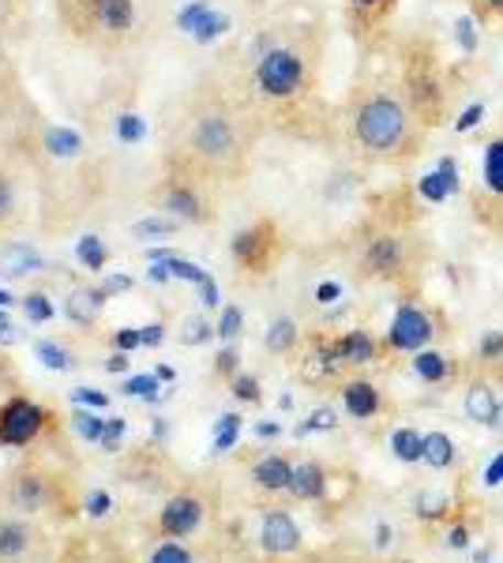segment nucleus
I'll use <instances>...</instances> for the list:
<instances>
[{
  "label": "nucleus",
  "instance_id": "f257e3e1",
  "mask_svg": "<svg viewBox=\"0 0 503 563\" xmlns=\"http://www.w3.org/2000/svg\"><path fill=\"white\" fill-rule=\"evenodd\" d=\"M260 113L241 95L204 79L185 95L166 129V166L210 188H233L249 177L260 143Z\"/></svg>",
  "mask_w": 503,
  "mask_h": 563
},
{
  "label": "nucleus",
  "instance_id": "f03ea898",
  "mask_svg": "<svg viewBox=\"0 0 503 563\" xmlns=\"http://www.w3.org/2000/svg\"><path fill=\"white\" fill-rule=\"evenodd\" d=\"M428 124L402 87L361 84L342 106V140L369 166H398L425 151Z\"/></svg>",
  "mask_w": 503,
  "mask_h": 563
},
{
  "label": "nucleus",
  "instance_id": "7ed1b4c3",
  "mask_svg": "<svg viewBox=\"0 0 503 563\" xmlns=\"http://www.w3.org/2000/svg\"><path fill=\"white\" fill-rule=\"evenodd\" d=\"M316 87L319 45L313 34H289L252 53L241 98L260 113V121H267V117H294L297 109H305Z\"/></svg>",
  "mask_w": 503,
  "mask_h": 563
},
{
  "label": "nucleus",
  "instance_id": "20e7f679",
  "mask_svg": "<svg viewBox=\"0 0 503 563\" xmlns=\"http://www.w3.org/2000/svg\"><path fill=\"white\" fill-rule=\"evenodd\" d=\"M64 38L84 49L117 53L140 31V0H53Z\"/></svg>",
  "mask_w": 503,
  "mask_h": 563
},
{
  "label": "nucleus",
  "instance_id": "39448f33",
  "mask_svg": "<svg viewBox=\"0 0 503 563\" xmlns=\"http://www.w3.org/2000/svg\"><path fill=\"white\" fill-rule=\"evenodd\" d=\"M425 244H420L417 230H409L406 222H372L357 238V275L369 282H406L417 275Z\"/></svg>",
  "mask_w": 503,
  "mask_h": 563
},
{
  "label": "nucleus",
  "instance_id": "423d86ee",
  "mask_svg": "<svg viewBox=\"0 0 503 563\" xmlns=\"http://www.w3.org/2000/svg\"><path fill=\"white\" fill-rule=\"evenodd\" d=\"M151 203L162 214L177 218L185 225H207L215 218V203H210V185H204L199 177L185 174L177 166H166V174L154 185Z\"/></svg>",
  "mask_w": 503,
  "mask_h": 563
},
{
  "label": "nucleus",
  "instance_id": "0eeeda50",
  "mask_svg": "<svg viewBox=\"0 0 503 563\" xmlns=\"http://www.w3.org/2000/svg\"><path fill=\"white\" fill-rule=\"evenodd\" d=\"M402 95L409 98V106L417 109L428 129L447 121L451 90H447L444 68L436 65V57H428V53H409L406 68H402Z\"/></svg>",
  "mask_w": 503,
  "mask_h": 563
},
{
  "label": "nucleus",
  "instance_id": "6e6552de",
  "mask_svg": "<svg viewBox=\"0 0 503 563\" xmlns=\"http://www.w3.org/2000/svg\"><path fill=\"white\" fill-rule=\"evenodd\" d=\"M436 342V320L417 301H402L395 320L387 327V342L383 346L395 353H420Z\"/></svg>",
  "mask_w": 503,
  "mask_h": 563
},
{
  "label": "nucleus",
  "instance_id": "1a4fd4ad",
  "mask_svg": "<svg viewBox=\"0 0 503 563\" xmlns=\"http://www.w3.org/2000/svg\"><path fill=\"white\" fill-rule=\"evenodd\" d=\"M478 214L503 230V135H492L481 154V185H478Z\"/></svg>",
  "mask_w": 503,
  "mask_h": 563
},
{
  "label": "nucleus",
  "instance_id": "9d476101",
  "mask_svg": "<svg viewBox=\"0 0 503 563\" xmlns=\"http://www.w3.org/2000/svg\"><path fill=\"white\" fill-rule=\"evenodd\" d=\"M230 252L244 271H267L271 260L278 256V230H274V222L244 225V230L233 238Z\"/></svg>",
  "mask_w": 503,
  "mask_h": 563
},
{
  "label": "nucleus",
  "instance_id": "9b49d317",
  "mask_svg": "<svg viewBox=\"0 0 503 563\" xmlns=\"http://www.w3.org/2000/svg\"><path fill=\"white\" fill-rule=\"evenodd\" d=\"M42 406L26 402V398H12V402L0 410V443H8V448H23V443H31L34 435L42 432Z\"/></svg>",
  "mask_w": 503,
  "mask_h": 563
},
{
  "label": "nucleus",
  "instance_id": "f8f14e48",
  "mask_svg": "<svg viewBox=\"0 0 503 563\" xmlns=\"http://www.w3.org/2000/svg\"><path fill=\"white\" fill-rule=\"evenodd\" d=\"M177 26L188 34L192 42H215V38H222V34L230 31V20H226V15L210 4V0H192V4L181 8Z\"/></svg>",
  "mask_w": 503,
  "mask_h": 563
},
{
  "label": "nucleus",
  "instance_id": "ddd939ff",
  "mask_svg": "<svg viewBox=\"0 0 503 563\" xmlns=\"http://www.w3.org/2000/svg\"><path fill=\"white\" fill-rule=\"evenodd\" d=\"M500 406H503V398H500L496 384H492L484 372H478V376H473L470 384H466V390H462L466 417H470L473 424H481V429H492V424H496V417H500Z\"/></svg>",
  "mask_w": 503,
  "mask_h": 563
},
{
  "label": "nucleus",
  "instance_id": "4468645a",
  "mask_svg": "<svg viewBox=\"0 0 503 563\" xmlns=\"http://www.w3.org/2000/svg\"><path fill=\"white\" fill-rule=\"evenodd\" d=\"M300 526L294 522V515L289 511H267L263 515V526H260V544L263 552H271V556H294L300 552Z\"/></svg>",
  "mask_w": 503,
  "mask_h": 563
},
{
  "label": "nucleus",
  "instance_id": "2eb2a0df",
  "mask_svg": "<svg viewBox=\"0 0 503 563\" xmlns=\"http://www.w3.org/2000/svg\"><path fill=\"white\" fill-rule=\"evenodd\" d=\"M199 522H204V504L196 496H177L162 507V530L173 538H188L192 530H199Z\"/></svg>",
  "mask_w": 503,
  "mask_h": 563
},
{
  "label": "nucleus",
  "instance_id": "dca6fc26",
  "mask_svg": "<svg viewBox=\"0 0 503 563\" xmlns=\"http://www.w3.org/2000/svg\"><path fill=\"white\" fill-rule=\"evenodd\" d=\"M342 406H346V413L357 417V421H369V417H376L383 410V395L376 384H369V379H346Z\"/></svg>",
  "mask_w": 503,
  "mask_h": 563
},
{
  "label": "nucleus",
  "instance_id": "f3484780",
  "mask_svg": "<svg viewBox=\"0 0 503 563\" xmlns=\"http://www.w3.org/2000/svg\"><path fill=\"white\" fill-rule=\"evenodd\" d=\"M338 350H342L346 365L350 368H364V365H376L383 346L376 342V334L364 331V327H353V331H346L342 339H338Z\"/></svg>",
  "mask_w": 503,
  "mask_h": 563
},
{
  "label": "nucleus",
  "instance_id": "a211bd4d",
  "mask_svg": "<svg viewBox=\"0 0 503 563\" xmlns=\"http://www.w3.org/2000/svg\"><path fill=\"white\" fill-rule=\"evenodd\" d=\"M308 361H313L308 372H316L319 379H335V376H342V368H350L342 357V350H338V339H316Z\"/></svg>",
  "mask_w": 503,
  "mask_h": 563
},
{
  "label": "nucleus",
  "instance_id": "6ab92c4d",
  "mask_svg": "<svg viewBox=\"0 0 503 563\" xmlns=\"http://www.w3.org/2000/svg\"><path fill=\"white\" fill-rule=\"evenodd\" d=\"M289 481H294V466L282 455H267L255 462V485L267 488V493H289Z\"/></svg>",
  "mask_w": 503,
  "mask_h": 563
},
{
  "label": "nucleus",
  "instance_id": "aec40b11",
  "mask_svg": "<svg viewBox=\"0 0 503 563\" xmlns=\"http://www.w3.org/2000/svg\"><path fill=\"white\" fill-rule=\"evenodd\" d=\"M23 214V192L20 180L8 166H0V230H12Z\"/></svg>",
  "mask_w": 503,
  "mask_h": 563
},
{
  "label": "nucleus",
  "instance_id": "412c9836",
  "mask_svg": "<svg viewBox=\"0 0 503 563\" xmlns=\"http://www.w3.org/2000/svg\"><path fill=\"white\" fill-rule=\"evenodd\" d=\"M327 488V474L319 462H300V466H294V481H289V493H294L297 499H319Z\"/></svg>",
  "mask_w": 503,
  "mask_h": 563
},
{
  "label": "nucleus",
  "instance_id": "4be33fe9",
  "mask_svg": "<svg viewBox=\"0 0 503 563\" xmlns=\"http://www.w3.org/2000/svg\"><path fill=\"white\" fill-rule=\"evenodd\" d=\"M300 342V327L297 320H289V316H278V320H271L267 334H263V346L271 353H278V357H286V353H294Z\"/></svg>",
  "mask_w": 503,
  "mask_h": 563
},
{
  "label": "nucleus",
  "instance_id": "5701e85b",
  "mask_svg": "<svg viewBox=\"0 0 503 563\" xmlns=\"http://www.w3.org/2000/svg\"><path fill=\"white\" fill-rule=\"evenodd\" d=\"M414 372L425 379V384L440 387L451 379V357L440 350H420V353H414Z\"/></svg>",
  "mask_w": 503,
  "mask_h": 563
},
{
  "label": "nucleus",
  "instance_id": "b1692460",
  "mask_svg": "<svg viewBox=\"0 0 503 563\" xmlns=\"http://www.w3.org/2000/svg\"><path fill=\"white\" fill-rule=\"evenodd\" d=\"M425 462L436 470V474L451 470L455 462H459V451H455L451 435H447V432H425Z\"/></svg>",
  "mask_w": 503,
  "mask_h": 563
},
{
  "label": "nucleus",
  "instance_id": "393cba45",
  "mask_svg": "<svg viewBox=\"0 0 503 563\" xmlns=\"http://www.w3.org/2000/svg\"><path fill=\"white\" fill-rule=\"evenodd\" d=\"M102 305H106V294L102 289H79V294H72L68 297V320L72 323H95V316L102 312Z\"/></svg>",
  "mask_w": 503,
  "mask_h": 563
},
{
  "label": "nucleus",
  "instance_id": "a878e982",
  "mask_svg": "<svg viewBox=\"0 0 503 563\" xmlns=\"http://www.w3.org/2000/svg\"><path fill=\"white\" fill-rule=\"evenodd\" d=\"M391 451H395L398 462H425V435L417 429H395L391 432Z\"/></svg>",
  "mask_w": 503,
  "mask_h": 563
},
{
  "label": "nucleus",
  "instance_id": "bb28decb",
  "mask_svg": "<svg viewBox=\"0 0 503 563\" xmlns=\"http://www.w3.org/2000/svg\"><path fill=\"white\" fill-rule=\"evenodd\" d=\"M26 552V530L20 522H0V560H15Z\"/></svg>",
  "mask_w": 503,
  "mask_h": 563
},
{
  "label": "nucleus",
  "instance_id": "cd10ccee",
  "mask_svg": "<svg viewBox=\"0 0 503 563\" xmlns=\"http://www.w3.org/2000/svg\"><path fill=\"white\" fill-rule=\"evenodd\" d=\"M478 361H481V368H500L503 372V331H484L481 334Z\"/></svg>",
  "mask_w": 503,
  "mask_h": 563
},
{
  "label": "nucleus",
  "instance_id": "c85d7f7f",
  "mask_svg": "<svg viewBox=\"0 0 503 563\" xmlns=\"http://www.w3.org/2000/svg\"><path fill=\"white\" fill-rule=\"evenodd\" d=\"M237 432H241V417L237 413H222L215 424V451H230L237 443Z\"/></svg>",
  "mask_w": 503,
  "mask_h": 563
},
{
  "label": "nucleus",
  "instance_id": "c756f323",
  "mask_svg": "<svg viewBox=\"0 0 503 563\" xmlns=\"http://www.w3.org/2000/svg\"><path fill=\"white\" fill-rule=\"evenodd\" d=\"M72 424H76V432L84 435L87 443H98L102 440V432H106V421L98 413H87V410H76L72 413Z\"/></svg>",
  "mask_w": 503,
  "mask_h": 563
},
{
  "label": "nucleus",
  "instance_id": "7c9ffc66",
  "mask_svg": "<svg viewBox=\"0 0 503 563\" xmlns=\"http://www.w3.org/2000/svg\"><path fill=\"white\" fill-rule=\"evenodd\" d=\"M76 252H79V260H84L90 271H102V267H106V260H109V249H106V244L98 241V238H84V241H79V249H76Z\"/></svg>",
  "mask_w": 503,
  "mask_h": 563
},
{
  "label": "nucleus",
  "instance_id": "2f4dec72",
  "mask_svg": "<svg viewBox=\"0 0 503 563\" xmlns=\"http://www.w3.org/2000/svg\"><path fill=\"white\" fill-rule=\"evenodd\" d=\"M34 353H39L42 365H45V368H53V372L72 368V357L57 346V342H39V346H34Z\"/></svg>",
  "mask_w": 503,
  "mask_h": 563
},
{
  "label": "nucleus",
  "instance_id": "473e14b6",
  "mask_svg": "<svg viewBox=\"0 0 503 563\" xmlns=\"http://www.w3.org/2000/svg\"><path fill=\"white\" fill-rule=\"evenodd\" d=\"M241 327H244V312L237 305H230V308H222V320H218L215 334H218V339H237V334H241Z\"/></svg>",
  "mask_w": 503,
  "mask_h": 563
},
{
  "label": "nucleus",
  "instance_id": "72a5a7b5",
  "mask_svg": "<svg viewBox=\"0 0 503 563\" xmlns=\"http://www.w3.org/2000/svg\"><path fill=\"white\" fill-rule=\"evenodd\" d=\"M346 4H350L353 15H361V20H380V15H387L391 8H395V0H346Z\"/></svg>",
  "mask_w": 503,
  "mask_h": 563
},
{
  "label": "nucleus",
  "instance_id": "f704fd0d",
  "mask_svg": "<svg viewBox=\"0 0 503 563\" xmlns=\"http://www.w3.org/2000/svg\"><path fill=\"white\" fill-rule=\"evenodd\" d=\"M151 563H196L192 560L188 549H181V544H158V549L151 552Z\"/></svg>",
  "mask_w": 503,
  "mask_h": 563
},
{
  "label": "nucleus",
  "instance_id": "c9c22d12",
  "mask_svg": "<svg viewBox=\"0 0 503 563\" xmlns=\"http://www.w3.org/2000/svg\"><path fill=\"white\" fill-rule=\"evenodd\" d=\"M23 308H26V316H31L34 323L53 320V305H50V297H45V294H31V297L23 301Z\"/></svg>",
  "mask_w": 503,
  "mask_h": 563
},
{
  "label": "nucleus",
  "instance_id": "e433bc0d",
  "mask_svg": "<svg viewBox=\"0 0 503 563\" xmlns=\"http://www.w3.org/2000/svg\"><path fill=\"white\" fill-rule=\"evenodd\" d=\"M124 429H128L124 417H109V421H106V432H102V440H98V443H102V451H117V448H121V435H124Z\"/></svg>",
  "mask_w": 503,
  "mask_h": 563
},
{
  "label": "nucleus",
  "instance_id": "4c0bfd02",
  "mask_svg": "<svg viewBox=\"0 0 503 563\" xmlns=\"http://www.w3.org/2000/svg\"><path fill=\"white\" fill-rule=\"evenodd\" d=\"M128 395H135V398H154L158 395V376H132L124 384Z\"/></svg>",
  "mask_w": 503,
  "mask_h": 563
},
{
  "label": "nucleus",
  "instance_id": "58836bf2",
  "mask_svg": "<svg viewBox=\"0 0 503 563\" xmlns=\"http://www.w3.org/2000/svg\"><path fill=\"white\" fill-rule=\"evenodd\" d=\"M233 395L241 402H260V379L255 376H233Z\"/></svg>",
  "mask_w": 503,
  "mask_h": 563
},
{
  "label": "nucleus",
  "instance_id": "ea45409f",
  "mask_svg": "<svg viewBox=\"0 0 503 563\" xmlns=\"http://www.w3.org/2000/svg\"><path fill=\"white\" fill-rule=\"evenodd\" d=\"M72 398H76V402H84V406H90V410H98V413H102L106 406H109V398L102 395V390H95V387H76V390H72Z\"/></svg>",
  "mask_w": 503,
  "mask_h": 563
},
{
  "label": "nucleus",
  "instance_id": "a19ab883",
  "mask_svg": "<svg viewBox=\"0 0 503 563\" xmlns=\"http://www.w3.org/2000/svg\"><path fill=\"white\" fill-rule=\"evenodd\" d=\"M109 507H113V499H109V493H102V488H95V493L87 496V515H90V519H106Z\"/></svg>",
  "mask_w": 503,
  "mask_h": 563
},
{
  "label": "nucleus",
  "instance_id": "79ce46f5",
  "mask_svg": "<svg viewBox=\"0 0 503 563\" xmlns=\"http://www.w3.org/2000/svg\"><path fill=\"white\" fill-rule=\"evenodd\" d=\"M335 413L331 410H316L313 417H308V424H305V429H300V435H305V432H331L335 429Z\"/></svg>",
  "mask_w": 503,
  "mask_h": 563
},
{
  "label": "nucleus",
  "instance_id": "37998d69",
  "mask_svg": "<svg viewBox=\"0 0 503 563\" xmlns=\"http://www.w3.org/2000/svg\"><path fill=\"white\" fill-rule=\"evenodd\" d=\"M417 515H420V519H440V515H444V496H436V493L420 496Z\"/></svg>",
  "mask_w": 503,
  "mask_h": 563
},
{
  "label": "nucleus",
  "instance_id": "c03bdc74",
  "mask_svg": "<svg viewBox=\"0 0 503 563\" xmlns=\"http://www.w3.org/2000/svg\"><path fill=\"white\" fill-rule=\"evenodd\" d=\"M210 334H215V331H210V327H207L204 320H192V323L185 327V342H188V346H204Z\"/></svg>",
  "mask_w": 503,
  "mask_h": 563
},
{
  "label": "nucleus",
  "instance_id": "a18cd8bd",
  "mask_svg": "<svg viewBox=\"0 0 503 563\" xmlns=\"http://www.w3.org/2000/svg\"><path fill=\"white\" fill-rule=\"evenodd\" d=\"M481 117H484V106H481V102H473V106L459 117V121H455V132H470L473 124H481Z\"/></svg>",
  "mask_w": 503,
  "mask_h": 563
},
{
  "label": "nucleus",
  "instance_id": "49530a36",
  "mask_svg": "<svg viewBox=\"0 0 503 563\" xmlns=\"http://www.w3.org/2000/svg\"><path fill=\"white\" fill-rule=\"evenodd\" d=\"M135 346H143V331H135V327H124V331L117 334V350L128 353V350H135Z\"/></svg>",
  "mask_w": 503,
  "mask_h": 563
},
{
  "label": "nucleus",
  "instance_id": "de8ad7c7",
  "mask_svg": "<svg viewBox=\"0 0 503 563\" xmlns=\"http://www.w3.org/2000/svg\"><path fill=\"white\" fill-rule=\"evenodd\" d=\"M473 8H478V15H484V20L503 23V0H473Z\"/></svg>",
  "mask_w": 503,
  "mask_h": 563
},
{
  "label": "nucleus",
  "instance_id": "09e8293b",
  "mask_svg": "<svg viewBox=\"0 0 503 563\" xmlns=\"http://www.w3.org/2000/svg\"><path fill=\"white\" fill-rule=\"evenodd\" d=\"M500 481H503V451L489 462V470H484V485H489V488H496Z\"/></svg>",
  "mask_w": 503,
  "mask_h": 563
},
{
  "label": "nucleus",
  "instance_id": "8fccbe9b",
  "mask_svg": "<svg viewBox=\"0 0 503 563\" xmlns=\"http://www.w3.org/2000/svg\"><path fill=\"white\" fill-rule=\"evenodd\" d=\"M124 289H132V278H124V275H113V278H106L102 282V294H124Z\"/></svg>",
  "mask_w": 503,
  "mask_h": 563
},
{
  "label": "nucleus",
  "instance_id": "3c124183",
  "mask_svg": "<svg viewBox=\"0 0 503 563\" xmlns=\"http://www.w3.org/2000/svg\"><path fill=\"white\" fill-rule=\"evenodd\" d=\"M20 4L23 0H0V26H8L15 15H20Z\"/></svg>",
  "mask_w": 503,
  "mask_h": 563
},
{
  "label": "nucleus",
  "instance_id": "603ef678",
  "mask_svg": "<svg viewBox=\"0 0 503 563\" xmlns=\"http://www.w3.org/2000/svg\"><path fill=\"white\" fill-rule=\"evenodd\" d=\"M338 294H342V286H338V282H324V286L316 289V301L319 305H331Z\"/></svg>",
  "mask_w": 503,
  "mask_h": 563
},
{
  "label": "nucleus",
  "instance_id": "864d4df0",
  "mask_svg": "<svg viewBox=\"0 0 503 563\" xmlns=\"http://www.w3.org/2000/svg\"><path fill=\"white\" fill-rule=\"evenodd\" d=\"M23 499H26V507H34L42 499V485L34 477H23Z\"/></svg>",
  "mask_w": 503,
  "mask_h": 563
},
{
  "label": "nucleus",
  "instance_id": "5fc2aeb1",
  "mask_svg": "<svg viewBox=\"0 0 503 563\" xmlns=\"http://www.w3.org/2000/svg\"><path fill=\"white\" fill-rule=\"evenodd\" d=\"M199 294H204V305L207 308H215L218 305V286H215V278H204V282H199Z\"/></svg>",
  "mask_w": 503,
  "mask_h": 563
},
{
  "label": "nucleus",
  "instance_id": "6e6d98bb",
  "mask_svg": "<svg viewBox=\"0 0 503 563\" xmlns=\"http://www.w3.org/2000/svg\"><path fill=\"white\" fill-rule=\"evenodd\" d=\"M162 339H166V327H158V323L143 327V346H158Z\"/></svg>",
  "mask_w": 503,
  "mask_h": 563
},
{
  "label": "nucleus",
  "instance_id": "4d7b16f0",
  "mask_svg": "<svg viewBox=\"0 0 503 563\" xmlns=\"http://www.w3.org/2000/svg\"><path fill=\"white\" fill-rule=\"evenodd\" d=\"M233 368H237V353L226 350L222 357H218V372H233Z\"/></svg>",
  "mask_w": 503,
  "mask_h": 563
},
{
  "label": "nucleus",
  "instance_id": "13d9d810",
  "mask_svg": "<svg viewBox=\"0 0 503 563\" xmlns=\"http://www.w3.org/2000/svg\"><path fill=\"white\" fill-rule=\"evenodd\" d=\"M282 429H278V424H255V435H263V440H274V435H278Z\"/></svg>",
  "mask_w": 503,
  "mask_h": 563
},
{
  "label": "nucleus",
  "instance_id": "bf43d9fd",
  "mask_svg": "<svg viewBox=\"0 0 503 563\" xmlns=\"http://www.w3.org/2000/svg\"><path fill=\"white\" fill-rule=\"evenodd\" d=\"M128 368V353H113L109 357V372H124Z\"/></svg>",
  "mask_w": 503,
  "mask_h": 563
},
{
  "label": "nucleus",
  "instance_id": "052dcab7",
  "mask_svg": "<svg viewBox=\"0 0 503 563\" xmlns=\"http://www.w3.org/2000/svg\"><path fill=\"white\" fill-rule=\"evenodd\" d=\"M0 339H15V327L4 312H0Z\"/></svg>",
  "mask_w": 503,
  "mask_h": 563
},
{
  "label": "nucleus",
  "instance_id": "680f3d73",
  "mask_svg": "<svg viewBox=\"0 0 503 563\" xmlns=\"http://www.w3.org/2000/svg\"><path fill=\"white\" fill-rule=\"evenodd\" d=\"M466 544H470V541H466V530L459 526V530L451 533V549H466Z\"/></svg>",
  "mask_w": 503,
  "mask_h": 563
},
{
  "label": "nucleus",
  "instance_id": "e2e57ef3",
  "mask_svg": "<svg viewBox=\"0 0 503 563\" xmlns=\"http://www.w3.org/2000/svg\"><path fill=\"white\" fill-rule=\"evenodd\" d=\"M12 301H15V297H12V294H4V289H0V308H8Z\"/></svg>",
  "mask_w": 503,
  "mask_h": 563
},
{
  "label": "nucleus",
  "instance_id": "0e129e2a",
  "mask_svg": "<svg viewBox=\"0 0 503 563\" xmlns=\"http://www.w3.org/2000/svg\"><path fill=\"white\" fill-rule=\"evenodd\" d=\"M492 429H496V432L503 435V406H500V417H496V424H492Z\"/></svg>",
  "mask_w": 503,
  "mask_h": 563
},
{
  "label": "nucleus",
  "instance_id": "69168bd1",
  "mask_svg": "<svg viewBox=\"0 0 503 563\" xmlns=\"http://www.w3.org/2000/svg\"><path fill=\"white\" fill-rule=\"evenodd\" d=\"M500 379H503V372H500Z\"/></svg>",
  "mask_w": 503,
  "mask_h": 563
}]
</instances>
